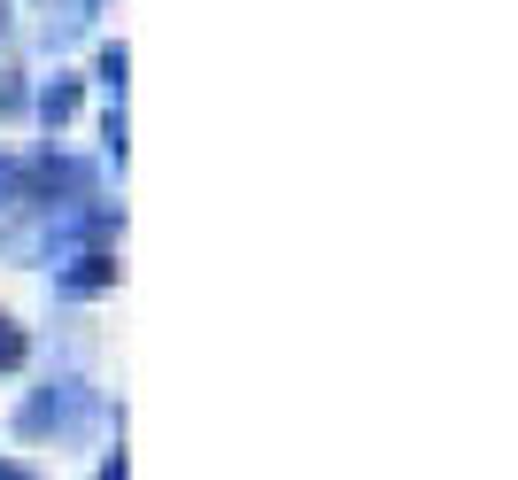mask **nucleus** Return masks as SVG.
Segmentation results:
<instances>
[{
    "label": "nucleus",
    "mask_w": 518,
    "mask_h": 480,
    "mask_svg": "<svg viewBox=\"0 0 518 480\" xmlns=\"http://www.w3.org/2000/svg\"><path fill=\"white\" fill-rule=\"evenodd\" d=\"M70 109H78V86H55V93H47V124H62Z\"/></svg>",
    "instance_id": "obj_1"
},
{
    "label": "nucleus",
    "mask_w": 518,
    "mask_h": 480,
    "mask_svg": "<svg viewBox=\"0 0 518 480\" xmlns=\"http://www.w3.org/2000/svg\"><path fill=\"white\" fill-rule=\"evenodd\" d=\"M0 480H24V473H16V465H0Z\"/></svg>",
    "instance_id": "obj_2"
}]
</instances>
